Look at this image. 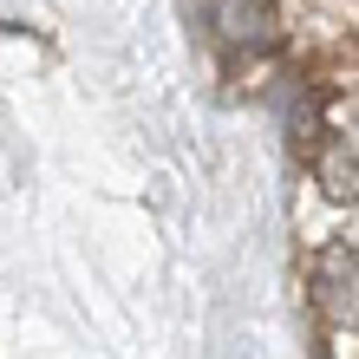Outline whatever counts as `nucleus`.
Listing matches in <instances>:
<instances>
[{"mask_svg": "<svg viewBox=\"0 0 359 359\" xmlns=\"http://www.w3.org/2000/svg\"><path fill=\"white\" fill-rule=\"evenodd\" d=\"M313 294H320L327 320H359V248L333 242L313 268Z\"/></svg>", "mask_w": 359, "mask_h": 359, "instance_id": "f257e3e1", "label": "nucleus"}]
</instances>
